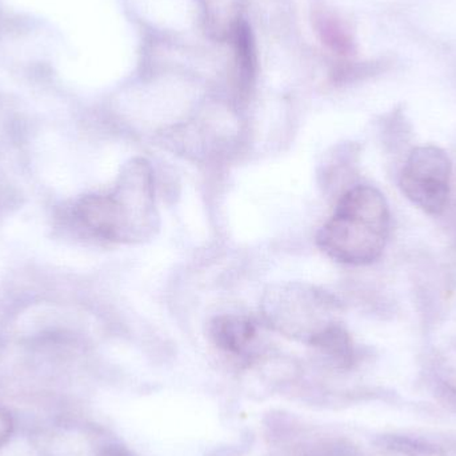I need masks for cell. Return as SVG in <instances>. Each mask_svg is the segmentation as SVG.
<instances>
[{"label": "cell", "instance_id": "9", "mask_svg": "<svg viewBox=\"0 0 456 456\" xmlns=\"http://www.w3.org/2000/svg\"><path fill=\"white\" fill-rule=\"evenodd\" d=\"M13 430L12 418L7 410L0 407V447L4 446Z\"/></svg>", "mask_w": 456, "mask_h": 456}, {"label": "cell", "instance_id": "2", "mask_svg": "<svg viewBox=\"0 0 456 456\" xmlns=\"http://www.w3.org/2000/svg\"><path fill=\"white\" fill-rule=\"evenodd\" d=\"M390 228L385 195L375 187L361 184L340 197L331 218L319 230L316 244L337 262L371 265L382 256Z\"/></svg>", "mask_w": 456, "mask_h": 456}, {"label": "cell", "instance_id": "5", "mask_svg": "<svg viewBox=\"0 0 456 456\" xmlns=\"http://www.w3.org/2000/svg\"><path fill=\"white\" fill-rule=\"evenodd\" d=\"M228 40L232 43L236 88L239 95L246 98L254 86L257 67L256 47L246 19L241 18L235 24Z\"/></svg>", "mask_w": 456, "mask_h": 456}, {"label": "cell", "instance_id": "6", "mask_svg": "<svg viewBox=\"0 0 456 456\" xmlns=\"http://www.w3.org/2000/svg\"><path fill=\"white\" fill-rule=\"evenodd\" d=\"M211 337L222 350L241 354L256 337V327L248 318L239 315L216 316L210 326Z\"/></svg>", "mask_w": 456, "mask_h": 456}, {"label": "cell", "instance_id": "7", "mask_svg": "<svg viewBox=\"0 0 456 456\" xmlns=\"http://www.w3.org/2000/svg\"><path fill=\"white\" fill-rule=\"evenodd\" d=\"M205 8L208 29L219 39H228L235 24L240 20L243 0H200Z\"/></svg>", "mask_w": 456, "mask_h": 456}, {"label": "cell", "instance_id": "1", "mask_svg": "<svg viewBox=\"0 0 456 456\" xmlns=\"http://www.w3.org/2000/svg\"><path fill=\"white\" fill-rule=\"evenodd\" d=\"M77 222L93 235L114 243H143L159 230L151 165L134 158L123 166L114 189L87 195L75 206Z\"/></svg>", "mask_w": 456, "mask_h": 456}, {"label": "cell", "instance_id": "10", "mask_svg": "<svg viewBox=\"0 0 456 456\" xmlns=\"http://www.w3.org/2000/svg\"><path fill=\"white\" fill-rule=\"evenodd\" d=\"M101 456H120V455L112 454V452H109V454H103V455H101Z\"/></svg>", "mask_w": 456, "mask_h": 456}, {"label": "cell", "instance_id": "4", "mask_svg": "<svg viewBox=\"0 0 456 456\" xmlns=\"http://www.w3.org/2000/svg\"><path fill=\"white\" fill-rule=\"evenodd\" d=\"M452 165L441 147L420 146L412 150L399 176L404 197L428 216H438L449 205Z\"/></svg>", "mask_w": 456, "mask_h": 456}, {"label": "cell", "instance_id": "3", "mask_svg": "<svg viewBox=\"0 0 456 456\" xmlns=\"http://www.w3.org/2000/svg\"><path fill=\"white\" fill-rule=\"evenodd\" d=\"M339 305L327 292L305 284H283L265 294L263 311L271 326L283 334L314 340L337 323Z\"/></svg>", "mask_w": 456, "mask_h": 456}, {"label": "cell", "instance_id": "8", "mask_svg": "<svg viewBox=\"0 0 456 456\" xmlns=\"http://www.w3.org/2000/svg\"><path fill=\"white\" fill-rule=\"evenodd\" d=\"M321 29L324 42L331 43L332 47L337 48V50L347 51L350 43H348L346 35L339 31L338 27H334V23H322Z\"/></svg>", "mask_w": 456, "mask_h": 456}]
</instances>
